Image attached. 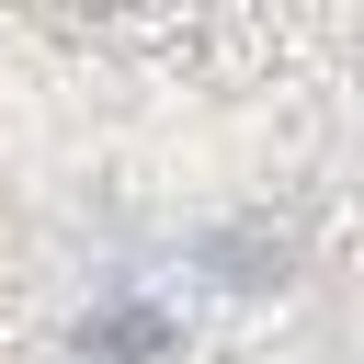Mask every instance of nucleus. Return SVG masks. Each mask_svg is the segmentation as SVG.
I'll use <instances>...</instances> for the list:
<instances>
[{
  "mask_svg": "<svg viewBox=\"0 0 364 364\" xmlns=\"http://www.w3.org/2000/svg\"><path fill=\"white\" fill-rule=\"evenodd\" d=\"M80 353H91V364H159V353H171V318H159L148 296H114V307H91Z\"/></svg>",
  "mask_w": 364,
  "mask_h": 364,
  "instance_id": "f257e3e1",
  "label": "nucleus"
},
{
  "mask_svg": "<svg viewBox=\"0 0 364 364\" xmlns=\"http://www.w3.org/2000/svg\"><path fill=\"white\" fill-rule=\"evenodd\" d=\"M80 364H91V353H80Z\"/></svg>",
  "mask_w": 364,
  "mask_h": 364,
  "instance_id": "f03ea898",
  "label": "nucleus"
}]
</instances>
